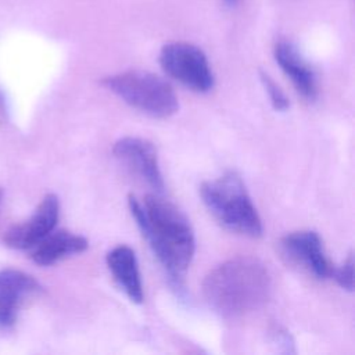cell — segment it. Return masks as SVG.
Masks as SVG:
<instances>
[{
    "instance_id": "1",
    "label": "cell",
    "mask_w": 355,
    "mask_h": 355,
    "mask_svg": "<svg viewBox=\"0 0 355 355\" xmlns=\"http://www.w3.org/2000/svg\"><path fill=\"white\" fill-rule=\"evenodd\" d=\"M128 205L154 255L179 287L196 251L194 232L187 216L157 194L146 196L143 202L129 196Z\"/></svg>"
},
{
    "instance_id": "2",
    "label": "cell",
    "mask_w": 355,
    "mask_h": 355,
    "mask_svg": "<svg viewBox=\"0 0 355 355\" xmlns=\"http://www.w3.org/2000/svg\"><path fill=\"white\" fill-rule=\"evenodd\" d=\"M272 279L257 258L236 257L214 268L202 282L208 305L222 318H240L259 309L269 298Z\"/></svg>"
},
{
    "instance_id": "3",
    "label": "cell",
    "mask_w": 355,
    "mask_h": 355,
    "mask_svg": "<svg viewBox=\"0 0 355 355\" xmlns=\"http://www.w3.org/2000/svg\"><path fill=\"white\" fill-rule=\"evenodd\" d=\"M200 196L212 216L229 230L250 237L262 234L261 218L236 172L205 180L200 186Z\"/></svg>"
},
{
    "instance_id": "4",
    "label": "cell",
    "mask_w": 355,
    "mask_h": 355,
    "mask_svg": "<svg viewBox=\"0 0 355 355\" xmlns=\"http://www.w3.org/2000/svg\"><path fill=\"white\" fill-rule=\"evenodd\" d=\"M130 107L154 118H169L179 110L178 96L164 78L147 71H125L101 82Z\"/></svg>"
},
{
    "instance_id": "5",
    "label": "cell",
    "mask_w": 355,
    "mask_h": 355,
    "mask_svg": "<svg viewBox=\"0 0 355 355\" xmlns=\"http://www.w3.org/2000/svg\"><path fill=\"white\" fill-rule=\"evenodd\" d=\"M162 69L183 86L198 92H209L214 86V73L204 51L187 42H171L159 51Z\"/></svg>"
},
{
    "instance_id": "6",
    "label": "cell",
    "mask_w": 355,
    "mask_h": 355,
    "mask_svg": "<svg viewBox=\"0 0 355 355\" xmlns=\"http://www.w3.org/2000/svg\"><path fill=\"white\" fill-rule=\"evenodd\" d=\"M280 248L291 262L300 265L315 277H331L334 266L329 262L323 250V243L316 232H291L280 240Z\"/></svg>"
},
{
    "instance_id": "7",
    "label": "cell",
    "mask_w": 355,
    "mask_h": 355,
    "mask_svg": "<svg viewBox=\"0 0 355 355\" xmlns=\"http://www.w3.org/2000/svg\"><path fill=\"white\" fill-rule=\"evenodd\" d=\"M112 153L122 164H125L155 191L161 193L164 190V179L158 164V154L153 143L141 137L126 136L114 144Z\"/></svg>"
},
{
    "instance_id": "8",
    "label": "cell",
    "mask_w": 355,
    "mask_h": 355,
    "mask_svg": "<svg viewBox=\"0 0 355 355\" xmlns=\"http://www.w3.org/2000/svg\"><path fill=\"white\" fill-rule=\"evenodd\" d=\"M60 216V201L55 194H47L37 205L35 214L21 225L11 227L6 236L4 243L15 250L33 248L57 225Z\"/></svg>"
},
{
    "instance_id": "9",
    "label": "cell",
    "mask_w": 355,
    "mask_h": 355,
    "mask_svg": "<svg viewBox=\"0 0 355 355\" xmlns=\"http://www.w3.org/2000/svg\"><path fill=\"white\" fill-rule=\"evenodd\" d=\"M40 284L31 276L17 269L0 270V329L10 330L17 320L18 309L24 300L39 291Z\"/></svg>"
},
{
    "instance_id": "10",
    "label": "cell",
    "mask_w": 355,
    "mask_h": 355,
    "mask_svg": "<svg viewBox=\"0 0 355 355\" xmlns=\"http://www.w3.org/2000/svg\"><path fill=\"white\" fill-rule=\"evenodd\" d=\"M273 53L276 62L290 78L297 92L306 100H313L318 94L316 75L298 49L293 43L282 40L276 43Z\"/></svg>"
},
{
    "instance_id": "11",
    "label": "cell",
    "mask_w": 355,
    "mask_h": 355,
    "mask_svg": "<svg viewBox=\"0 0 355 355\" xmlns=\"http://www.w3.org/2000/svg\"><path fill=\"white\" fill-rule=\"evenodd\" d=\"M105 261L116 284L128 298L135 304H141L144 295L135 251L130 247L121 244L108 251Z\"/></svg>"
},
{
    "instance_id": "12",
    "label": "cell",
    "mask_w": 355,
    "mask_h": 355,
    "mask_svg": "<svg viewBox=\"0 0 355 355\" xmlns=\"http://www.w3.org/2000/svg\"><path fill=\"white\" fill-rule=\"evenodd\" d=\"M87 245L89 243L83 236L68 230L51 232L33 247L32 259L40 266H49L67 257L83 252Z\"/></svg>"
},
{
    "instance_id": "13",
    "label": "cell",
    "mask_w": 355,
    "mask_h": 355,
    "mask_svg": "<svg viewBox=\"0 0 355 355\" xmlns=\"http://www.w3.org/2000/svg\"><path fill=\"white\" fill-rule=\"evenodd\" d=\"M261 80H262V85L265 87V90L268 92L269 94V98H270V103L273 105L275 110L277 111H286L290 105V101L287 98V96L284 94V92L273 82V79L261 71Z\"/></svg>"
},
{
    "instance_id": "14",
    "label": "cell",
    "mask_w": 355,
    "mask_h": 355,
    "mask_svg": "<svg viewBox=\"0 0 355 355\" xmlns=\"http://www.w3.org/2000/svg\"><path fill=\"white\" fill-rule=\"evenodd\" d=\"M331 277L337 282V284L348 291L354 290V255L352 252L348 254L347 259L343 262L341 266L333 268Z\"/></svg>"
},
{
    "instance_id": "15",
    "label": "cell",
    "mask_w": 355,
    "mask_h": 355,
    "mask_svg": "<svg viewBox=\"0 0 355 355\" xmlns=\"http://www.w3.org/2000/svg\"><path fill=\"white\" fill-rule=\"evenodd\" d=\"M226 4H229V6H234L236 3H237V0H223Z\"/></svg>"
}]
</instances>
